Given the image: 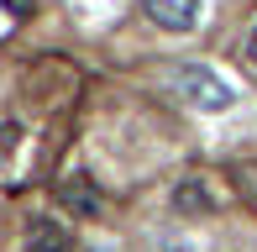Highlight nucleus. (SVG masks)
I'll list each match as a JSON object with an SVG mask.
<instances>
[{"label": "nucleus", "mask_w": 257, "mask_h": 252, "mask_svg": "<svg viewBox=\"0 0 257 252\" xmlns=\"http://www.w3.org/2000/svg\"><path fill=\"white\" fill-rule=\"evenodd\" d=\"M163 84H168L179 100H189L194 110H226L231 105V89L220 84L210 68H200V63H168L163 68Z\"/></svg>", "instance_id": "f257e3e1"}, {"label": "nucleus", "mask_w": 257, "mask_h": 252, "mask_svg": "<svg viewBox=\"0 0 257 252\" xmlns=\"http://www.w3.org/2000/svg\"><path fill=\"white\" fill-rule=\"evenodd\" d=\"M142 11L163 32H194V21H200V0H142Z\"/></svg>", "instance_id": "f03ea898"}, {"label": "nucleus", "mask_w": 257, "mask_h": 252, "mask_svg": "<svg viewBox=\"0 0 257 252\" xmlns=\"http://www.w3.org/2000/svg\"><path fill=\"white\" fill-rule=\"evenodd\" d=\"M27 247H32V252H68V236H63V226H58V221L37 215L32 231H27Z\"/></svg>", "instance_id": "7ed1b4c3"}, {"label": "nucleus", "mask_w": 257, "mask_h": 252, "mask_svg": "<svg viewBox=\"0 0 257 252\" xmlns=\"http://www.w3.org/2000/svg\"><path fill=\"white\" fill-rule=\"evenodd\" d=\"M63 205H74L79 215H95V210H100V200H95V189H89L84 179H74V184H63Z\"/></svg>", "instance_id": "20e7f679"}, {"label": "nucleus", "mask_w": 257, "mask_h": 252, "mask_svg": "<svg viewBox=\"0 0 257 252\" xmlns=\"http://www.w3.org/2000/svg\"><path fill=\"white\" fill-rule=\"evenodd\" d=\"M173 200H179V210H205V205H210V194H205V184H200V179H184Z\"/></svg>", "instance_id": "39448f33"}, {"label": "nucleus", "mask_w": 257, "mask_h": 252, "mask_svg": "<svg viewBox=\"0 0 257 252\" xmlns=\"http://www.w3.org/2000/svg\"><path fill=\"white\" fill-rule=\"evenodd\" d=\"M247 53H252V63H257V32H252V42H247Z\"/></svg>", "instance_id": "423d86ee"}]
</instances>
